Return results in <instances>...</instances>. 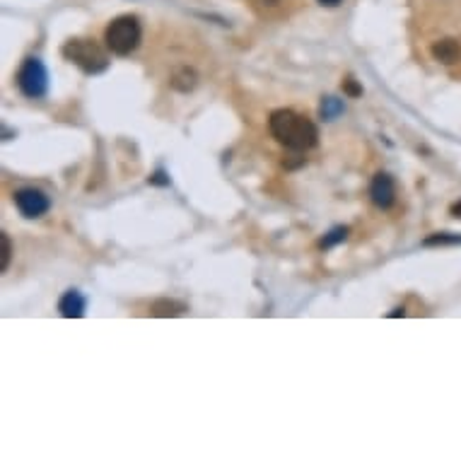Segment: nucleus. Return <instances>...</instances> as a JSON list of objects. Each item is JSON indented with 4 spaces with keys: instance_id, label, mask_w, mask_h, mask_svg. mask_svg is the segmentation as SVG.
I'll use <instances>...</instances> for the list:
<instances>
[{
    "instance_id": "nucleus-1",
    "label": "nucleus",
    "mask_w": 461,
    "mask_h": 461,
    "mask_svg": "<svg viewBox=\"0 0 461 461\" xmlns=\"http://www.w3.org/2000/svg\"><path fill=\"white\" fill-rule=\"evenodd\" d=\"M271 136L293 153H307L319 143V128L307 116L293 112V109H278L268 119Z\"/></svg>"
},
{
    "instance_id": "nucleus-2",
    "label": "nucleus",
    "mask_w": 461,
    "mask_h": 461,
    "mask_svg": "<svg viewBox=\"0 0 461 461\" xmlns=\"http://www.w3.org/2000/svg\"><path fill=\"white\" fill-rule=\"evenodd\" d=\"M140 39H143V25L136 15H119L104 29V44L114 56H131L140 46Z\"/></svg>"
},
{
    "instance_id": "nucleus-3",
    "label": "nucleus",
    "mask_w": 461,
    "mask_h": 461,
    "mask_svg": "<svg viewBox=\"0 0 461 461\" xmlns=\"http://www.w3.org/2000/svg\"><path fill=\"white\" fill-rule=\"evenodd\" d=\"M109 49L99 46L95 39H68L61 54L66 61L78 66L85 75H99L109 68Z\"/></svg>"
},
{
    "instance_id": "nucleus-4",
    "label": "nucleus",
    "mask_w": 461,
    "mask_h": 461,
    "mask_svg": "<svg viewBox=\"0 0 461 461\" xmlns=\"http://www.w3.org/2000/svg\"><path fill=\"white\" fill-rule=\"evenodd\" d=\"M15 80L27 99H42L49 90V73H46V66L37 56H29L22 61Z\"/></svg>"
},
{
    "instance_id": "nucleus-5",
    "label": "nucleus",
    "mask_w": 461,
    "mask_h": 461,
    "mask_svg": "<svg viewBox=\"0 0 461 461\" xmlns=\"http://www.w3.org/2000/svg\"><path fill=\"white\" fill-rule=\"evenodd\" d=\"M15 206L22 215H25V218L34 220V218H42V215L49 213L51 201H49V196H46L44 191L27 186V189L15 191Z\"/></svg>"
},
{
    "instance_id": "nucleus-6",
    "label": "nucleus",
    "mask_w": 461,
    "mask_h": 461,
    "mask_svg": "<svg viewBox=\"0 0 461 461\" xmlns=\"http://www.w3.org/2000/svg\"><path fill=\"white\" fill-rule=\"evenodd\" d=\"M370 198L377 208L389 210L396 203V182L392 174L387 172H377L375 179L370 184Z\"/></svg>"
},
{
    "instance_id": "nucleus-7",
    "label": "nucleus",
    "mask_w": 461,
    "mask_h": 461,
    "mask_svg": "<svg viewBox=\"0 0 461 461\" xmlns=\"http://www.w3.org/2000/svg\"><path fill=\"white\" fill-rule=\"evenodd\" d=\"M85 307H87V300L78 293V290H68V293H63V297L58 300V312L66 319H83Z\"/></svg>"
},
{
    "instance_id": "nucleus-8",
    "label": "nucleus",
    "mask_w": 461,
    "mask_h": 461,
    "mask_svg": "<svg viewBox=\"0 0 461 461\" xmlns=\"http://www.w3.org/2000/svg\"><path fill=\"white\" fill-rule=\"evenodd\" d=\"M430 54H433L435 61L445 63V66H452V63H457L461 58V46L454 42V39H440V42L433 44Z\"/></svg>"
},
{
    "instance_id": "nucleus-9",
    "label": "nucleus",
    "mask_w": 461,
    "mask_h": 461,
    "mask_svg": "<svg viewBox=\"0 0 461 461\" xmlns=\"http://www.w3.org/2000/svg\"><path fill=\"white\" fill-rule=\"evenodd\" d=\"M189 312V307H186V302H179V300H167V297H162V300H157L150 305V314L153 317H160V319H169V317H182V314Z\"/></svg>"
},
{
    "instance_id": "nucleus-10",
    "label": "nucleus",
    "mask_w": 461,
    "mask_h": 461,
    "mask_svg": "<svg viewBox=\"0 0 461 461\" xmlns=\"http://www.w3.org/2000/svg\"><path fill=\"white\" fill-rule=\"evenodd\" d=\"M198 83V75L191 68H179L177 73L172 75V87L179 92H191Z\"/></svg>"
},
{
    "instance_id": "nucleus-11",
    "label": "nucleus",
    "mask_w": 461,
    "mask_h": 461,
    "mask_svg": "<svg viewBox=\"0 0 461 461\" xmlns=\"http://www.w3.org/2000/svg\"><path fill=\"white\" fill-rule=\"evenodd\" d=\"M343 112H346V107H343V102L338 97H324L322 104H319V116H322L324 121H334Z\"/></svg>"
},
{
    "instance_id": "nucleus-12",
    "label": "nucleus",
    "mask_w": 461,
    "mask_h": 461,
    "mask_svg": "<svg viewBox=\"0 0 461 461\" xmlns=\"http://www.w3.org/2000/svg\"><path fill=\"white\" fill-rule=\"evenodd\" d=\"M461 244V235H452V232H437V235H430L423 242V247H457Z\"/></svg>"
},
{
    "instance_id": "nucleus-13",
    "label": "nucleus",
    "mask_w": 461,
    "mask_h": 461,
    "mask_svg": "<svg viewBox=\"0 0 461 461\" xmlns=\"http://www.w3.org/2000/svg\"><path fill=\"white\" fill-rule=\"evenodd\" d=\"M348 232H350L348 227H334L329 235H324V239L319 242V247H322V249H331V247H336V244L346 242Z\"/></svg>"
},
{
    "instance_id": "nucleus-14",
    "label": "nucleus",
    "mask_w": 461,
    "mask_h": 461,
    "mask_svg": "<svg viewBox=\"0 0 461 461\" xmlns=\"http://www.w3.org/2000/svg\"><path fill=\"white\" fill-rule=\"evenodd\" d=\"M0 247H3V254H0V271H8V266H10V259H13V244H10V237L5 235H0Z\"/></svg>"
},
{
    "instance_id": "nucleus-15",
    "label": "nucleus",
    "mask_w": 461,
    "mask_h": 461,
    "mask_svg": "<svg viewBox=\"0 0 461 461\" xmlns=\"http://www.w3.org/2000/svg\"><path fill=\"white\" fill-rule=\"evenodd\" d=\"M343 92H346L348 97H360L363 95V87L355 83L353 78H348V80H343Z\"/></svg>"
},
{
    "instance_id": "nucleus-16",
    "label": "nucleus",
    "mask_w": 461,
    "mask_h": 461,
    "mask_svg": "<svg viewBox=\"0 0 461 461\" xmlns=\"http://www.w3.org/2000/svg\"><path fill=\"white\" fill-rule=\"evenodd\" d=\"M148 182L153 184V186H169V177H167L165 169H157V172L148 179Z\"/></svg>"
},
{
    "instance_id": "nucleus-17",
    "label": "nucleus",
    "mask_w": 461,
    "mask_h": 461,
    "mask_svg": "<svg viewBox=\"0 0 461 461\" xmlns=\"http://www.w3.org/2000/svg\"><path fill=\"white\" fill-rule=\"evenodd\" d=\"M252 3L256 5V8H276L280 0H252Z\"/></svg>"
},
{
    "instance_id": "nucleus-18",
    "label": "nucleus",
    "mask_w": 461,
    "mask_h": 461,
    "mask_svg": "<svg viewBox=\"0 0 461 461\" xmlns=\"http://www.w3.org/2000/svg\"><path fill=\"white\" fill-rule=\"evenodd\" d=\"M389 317H392V319H399V317H406V309H404V307H399V309H394V312H389Z\"/></svg>"
},
{
    "instance_id": "nucleus-19",
    "label": "nucleus",
    "mask_w": 461,
    "mask_h": 461,
    "mask_svg": "<svg viewBox=\"0 0 461 461\" xmlns=\"http://www.w3.org/2000/svg\"><path fill=\"white\" fill-rule=\"evenodd\" d=\"M449 213H452L454 218H461V201H459V203H454V206L449 208Z\"/></svg>"
},
{
    "instance_id": "nucleus-20",
    "label": "nucleus",
    "mask_w": 461,
    "mask_h": 461,
    "mask_svg": "<svg viewBox=\"0 0 461 461\" xmlns=\"http://www.w3.org/2000/svg\"><path fill=\"white\" fill-rule=\"evenodd\" d=\"M322 5H326V8H336V5H341L343 0H319Z\"/></svg>"
}]
</instances>
